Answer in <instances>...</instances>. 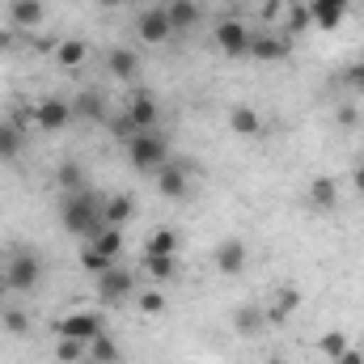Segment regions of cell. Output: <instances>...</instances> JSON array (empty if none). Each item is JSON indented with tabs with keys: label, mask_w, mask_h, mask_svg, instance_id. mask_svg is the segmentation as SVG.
Here are the masks:
<instances>
[{
	"label": "cell",
	"mask_w": 364,
	"mask_h": 364,
	"mask_svg": "<svg viewBox=\"0 0 364 364\" xmlns=\"http://www.w3.org/2000/svg\"><path fill=\"white\" fill-rule=\"evenodd\" d=\"M305 9H309V21L318 30H339L343 17L352 13V0H309Z\"/></svg>",
	"instance_id": "obj_10"
},
{
	"label": "cell",
	"mask_w": 364,
	"mask_h": 364,
	"mask_svg": "<svg viewBox=\"0 0 364 364\" xmlns=\"http://www.w3.org/2000/svg\"><path fill=\"white\" fill-rule=\"evenodd\" d=\"M102 216H106V225H114V229H123L132 216H136V199L132 195H110V199H102Z\"/></svg>",
	"instance_id": "obj_19"
},
{
	"label": "cell",
	"mask_w": 364,
	"mask_h": 364,
	"mask_svg": "<svg viewBox=\"0 0 364 364\" xmlns=\"http://www.w3.org/2000/svg\"><path fill=\"white\" fill-rule=\"evenodd\" d=\"M166 17H170L174 34H186V30H195V26H199L203 9H199V0H170V4H166Z\"/></svg>",
	"instance_id": "obj_15"
},
{
	"label": "cell",
	"mask_w": 364,
	"mask_h": 364,
	"mask_svg": "<svg viewBox=\"0 0 364 364\" xmlns=\"http://www.w3.org/2000/svg\"><path fill=\"white\" fill-rule=\"evenodd\" d=\"M110 132H114V136H119V140H123V144H127V140H132V136H136V123H132V119H127V110H123V114H114V119H110Z\"/></svg>",
	"instance_id": "obj_35"
},
{
	"label": "cell",
	"mask_w": 364,
	"mask_h": 364,
	"mask_svg": "<svg viewBox=\"0 0 364 364\" xmlns=\"http://www.w3.org/2000/svg\"><path fill=\"white\" fill-rule=\"evenodd\" d=\"M132 288H136V279H132V272H123V267H110V272L97 275V296L106 305H123L132 296Z\"/></svg>",
	"instance_id": "obj_8"
},
{
	"label": "cell",
	"mask_w": 364,
	"mask_h": 364,
	"mask_svg": "<svg viewBox=\"0 0 364 364\" xmlns=\"http://www.w3.org/2000/svg\"><path fill=\"white\" fill-rule=\"evenodd\" d=\"M136 34H140V43L161 47V43L174 34V26H170V17H166V4H161V9H144V13L136 17Z\"/></svg>",
	"instance_id": "obj_6"
},
{
	"label": "cell",
	"mask_w": 364,
	"mask_h": 364,
	"mask_svg": "<svg viewBox=\"0 0 364 364\" xmlns=\"http://www.w3.org/2000/svg\"><path fill=\"white\" fill-rule=\"evenodd\" d=\"M90 246H93V250H97V255H106V259L114 263V259L123 255V229H114V225H106V229H102V233L93 237Z\"/></svg>",
	"instance_id": "obj_26"
},
{
	"label": "cell",
	"mask_w": 364,
	"mask_h": 364,
	"mask_svg": "<svg viewBox=\"0 0 364 364\" xmlns=\"http://www.w3.org/2000/svg\"><path fill=\"white\" fill-rule=\"evenodd\" d=\"M43 279V259L34 250H13L9 259V292H34Z\"/></svg>",
	"instance_id": "obj_4"
},
{
	"label": "cell",
	"mask_w": 364,
	"mask_h": 364,
	"mask_svg": "<svg viewBox=\"0 0 364 364\" xmlns=\"http://www.w3.org/2000/svg\"><path fill=\"white\" fill-rule=\"evenodd\" d=\"M348 348H352V343H348V335H339V331H331V335L318 339V352H326V356H335V360H339Z\"/></svg>",
	"instance_id": "obj_32"
},
{
	"label": "cell",
	"mask_w": 364,
	"mask_h": 364,
	"mask_svg": "<svg viewBox=\"0 0 364 364\" xmlns=\"http://www.w3.org/2000/svg\"><path fill=\"white\" fill-rule=\"evenodd\" d=\"M127 119L136 123V132H157V119H161V106L149 90H136L127 102Z\"/></svg>",
	"instance_id": "obj_9"
},
{
	"label": "cell",
	"mask_w": 364,
	"mask_h": 364,
	"mask_svg": "<svg viewBox=\"0 0 364 364\" xmlns=\"http://www.w3.org/2000/svg\"><path fill=\"white\" fill-rule=\"evenodd\" d=\"M144 272H149V279L166 284V279H174V275H178V259H157V255H144Z\"/></svg>",
	"instance_id": "obj_27"
},
{
	"label": "cell",
	"mask_w": 364,
	"mask_h": 364,
	"mask_svg": "<svg viewBox=\"0 0 364 364\" xmlns=\"http://www.w3.org/2000/svg\"><path fill=\"white\" fill-rule=\"evenodd\" d=\"M127 161L136 174H157L170 161V140L161 132H136L127 140Z\"/></svg>",
	"instance_id": "obj_2"
},
{
	"label": "cell",
	"mask_w": 364,
	"mask_h": 364,
	"mask_svg": "<svg viewBox=\"0 0 364 364\" xmlns=\"http://www.w3.org/2000/svg\"><path fill=\"white\" fill-rule=\"evenodd\" d=\"M73 119H77V114H73V102H64V97H43V102L34 106V123H38L43 132H64Z\"/></svg>",
	"instance_id": "obj_7"
},
{
	"label": "cell",
	"mask_w": 364,
	"mask_h": 364,
	"mask_svg": "<svg viewBox=\"0 0 364 364\" xmlns=\"http://www.w3.org/2000/svg\"><path fill=\"white\" fill-rule=\"evenodd\" d=\"M60 225H64V233H73L77 242H93V237L106 229L102 199L93 195L90 186H85V191L64 195V203H60Z\"/></svg>",
	"instance_id": "obj_1"
},
{
	"label": "cell",
	"mask_w": 364,
	"mask_h": 364,
	"mask_svg": "<svg viewBox=\"0 0 364 364\" xmlns=\"http://www.w3.org/2000/svg\"><path fill=\"white\" fill-rule=\"evenodd\" d=\"M343 85L364 90V60H356V64H348V68H343Z\"/></svg>",
	"instance_id": "obj_36"
},
{
	"label": "cell",
	"mask_w": 364,
	"mask_h": 364,
	"mask_svg": "<svg viewBox=\"0 0 364 364\" xmlns=\"http://www.w3.org/2000/svg\"><path fill=\"white\" fill-rule=\"evenodd\" d=\"M309 208L314 212H335L339 208V182L331 178V174H318V178L309 182Z\"/></svg>",
	"instance_id": "obj_13"
},
{
	"label": "cell",
	"mask_w": 364,
	"mask_h": 364,
	"mask_svg": "<svg viewBox=\"0 0 364 364\" xmlns=\"http://www.w3.org/2000/svg\"><path fill=\"white\" fill-rule=\"evenodd\" d=\"M55 182H60V191H64V195H73V191H85L90 174H85V166H81L77 157H68V161H60V170H55Z\"/></svg>",
	"instance_id": "obj_22"
},
{
	"label": "cell",
	"mask_w": 364,
	"mask_h": 364,
	"mask_svg": "<svg viewBox=\"0 0 364 364\" xmlns=\"http://www.w3.org/2000/svg\"><path fill=\"white\" fill-rule=\"evenodd\" d=\"M21 149H26V127H21L13 114L0 119V161H17Z\"/></svg>",
	"instance_id": "obj_14"
},
{
	"label": "cell",
	"mask_w": 364,
	"mask_h": 364,
	"mask_svg": "<svg viewBox=\"0 0 364 364\" xmlns=\"http://www.w3.org/2000/svg\"><path fill=\"white\" fill-rule=\"evenodd\" d=\"M0 326H4L9 335H26V331H30V318H26L21 309H0Z\"/></svg>",
	"instance_id": "obj_31"
},
{
	"label": "cell",
	"mask_w": 364,
	"mask_h": 364,
	"mask_svg": "<svg viewBox=\"0 0 364 364\" xmlns=\"http://www.w3.org/2000/svg\"><path fill=\"white\" fill-rule=\"evenodd\" d=\"M263 318H267L263 309H250V305H242V309L233 314V326H237V335H255V331L263 326Z\"/></svg>",
	"instance_id": "obj_30"
},
{
	"label": "cell",
	"mask_w": 364,
	"mask_h": 364,
	"mask_svg": "<svg viewBox=\"0 0 364 364\" xmlns=\"http://www.w3.org/2000/svg\"><path fill=\"white\" fill-rule=\"evenodd\" d=\"M81 364H102V360H93V356H85V360H81Z\"/></svg>",
	"instance_id": "obj_44"
},
{
	"label": "cell",
	"mask_w": 364,
	"mask_h": 364,
	"mask_svg": "<svg viewBox=\"0 0 364 364\" xmlns=\"http://www.w3.org/2000/svg\"><path fill=\"white\" fill-rule=\"evenodd\" d=\"M0 296H4V292H0Z\"/></svg>",
	"instance_id": "obj_45"
},
{
	"label": "cell",
	"mask_w": 364,
	"mask_h": 364,
	"mask_svg": "<svg viewBox=\"0 0 364 364\" xmlns=\"http://www.w3.org/2000/svg\"><path fill=\"white\" fill-rule=\"evenodd\" d=\"M144 255H157V259H178V233L174 229H157L144 237Z\"/></svg>",
	"instance_id": "obj_24"
},
{
	"label": "cell",
	"mask_w": 364,
	"mask_h": 364,
	"mask_svg": "<svg viewBox=\"0 0 364 364\" xmlns=\"http://www.w3.org/2000/svg\"><path fill=\"white\" fill-rule=\"evenodd\" d=\"M90 356H93V360H102V364H119V356H123V352H119V343L102 331V335L90 343Z\"/></svg>",
	"instance_id": "obj_29"
},
{
	"label": "cell",
	"mask_w": 364,
	"mask_h": 364,
	"mask_svg": "<svg viewBox=\"0 0 364 364\" xmlns=\"http://www.w3.org/2000/svg\"><path fill=\"white\" fill-rule=\"evenodd\" d=\"M73 114L85 119V123H106V97L97 90H81L73 97Z\"/></svg>",
	"instance_id": "obj_18"
},
{
	"label": "cell",
	"mask_w": 364,
	"mask_h": 364,
	"mask_svg": "<svg viewBox=\"0 0 364 364\" xmlns=\"http://www.w3.org/2000/svg\"><path fill=\"white\" fill-rule=\"evenodd\" d=\"M97 4H102V9H119L123 0H97Z\"/></svg>",
	"instance_id": "obj_43"
},
{
	"label": "cell",
	"mask_w": 364,
	"mask_h": 364,
	"mask_svg": "<svg viewBox=\"0 0 364 364\" xmlns=\"http://www.w3.org/2000/svg\"><path fill=\"white\" fill-rule=\"evenodd\" d=\"M81 267H85V272L93 275V279H97V275L102 272H110V267H114V263H110V259H106V255H97V250H81Z\"/></svg>",
	"instance_id": "obj_33"
},
{
	"label": "cell",
	"mask_w": 364,
	"mask_h": 364,
	"mask_svg": "<svg viewBox=\"0 0 364 364\" xmlns=\"http://www.w3.org/2000/svg\"><path fill=\"white\" fill-rule=\"evenodd\" d=\"M288 34H255L250 38V60H263V64H279L288 60Z\"/></svg>",
	"instance_id": "obj_12"
},
{
	"label": "cell",
	"mask_w": 364,
	"mask_h": 364,
	"mask_svg": "<svg viewBox=\"0 0 364 364\" xmlns=\"http://www.w3.org/2000/svg\"><path fill=\"white\" fill-rule=\"evenodd\" d=\"M102 331H106V326H102V314H93V309H73V314H64V318L55 322V335H64V339H85V343H93Z\"/></svg>",
	"instance_id": "obj_5"
},
{
	"label": "cell",
	"mask_w": 364,
	"mask_h": 364,
	"mask_svg": "<svg viewBox=\"0 0 364 364\" xmlns=\"http://www.w3.org/2000/svg\"><path fill=\"white\" fill-rule=\"evenodd\" d=\"M305 26H314V21H309V9H305V4H296V9L288 13V30L296 34V30H305Z\"/></svg>",
	"instance_id": "obj_37"
},
{
	"label": "cell",
	"mask_w": 364,
	"mask_h": 364,
	"mask_svg": "<svg viewBox=\"0 0 364 364\" xmlns=\"http://www.w3.org/2000/svg\"><path fill=\"white\" fill-rule=\"evenodd\" d=\"M296 305H301V292H296L292 284H284V288L275 292V305L267 309V322H275V326H279V322H288V318L296 314Z\"/></svg>",
	"instance_id": "obj_23"
},
{
	"label": "cell",
	"mask_w": 364,
	"mask_h": 364,
	"mask_svg": "<svg viewBox=\"0 0 364 364\" xmlns=\"http://www.w3.org/2000/svg\"><path fill=\"white\" fill-rule=\"evenodd\" d=\"M339 123H343V127H348V123H356V110H352V106H343V110H339Z\"/></svg>",
	"instance_id": "obj_42"
},
{
	"label": "cell",
	"mask_w": 364,
	"mask_h": 364,
	"mask_svg": "<svg viewBox=\"0 0 364 364\" xmlns=\"http://www.w3.org/2000/svg\"><path fill=\"white\" fill-rule=\"evenodd\" d=\"M229 127H233L237 136H259V132H263V119H259L255 106H233V110H229Z\"/></svg>",
	"instance_id": "obj_25"
},
{
	"label": "cell",
	"mask_w": 364,
	"mask_h": 364,
	"mask_svg": "<svg viewBox=\"0 0 364 364\" xmlns=\"http://www.w3.org/2000/svg\"><path fill=\"white\" fill-rule=\"evenodd\" d=\"M140 309H144V314H166V296H161L157 288H144V292H140Z\"/></svg>",
	"instance_id": "obj_34"
},
{
	"label": "cell",
	"mask_w": 364,
	"mask_h": 364,
	"mask_svg": "<svg viewBox=\"0 0 364 364\" xmlns=\"http://www.w3.org/2000/svg\"><path fill=\"white\" fill-rule=\"evenodd\" d=\"M212 263H216V272H220V275H242V272H246V263H250V250H246V242L229 237V242H220V246H216Z\"/></svg>",
	"instance_id": "obj_11"
},
{
	"label": "cell",
	"mask_w": 364,
	"mask_h": 364,
	"mask_svg": "<svg viewBox=\"0 0 364 364\" xmlns=\"http://www.w3.org/2000/svg\"><path fill=\"white\" fill-rule=\"evenodd\" d=\"M55 356H60L64 364H81L85 356H90V343H85V339H64V335H60V343H55Z\"/></svg>",
	"instance_id": "obj_28"
},
{
	"label": "cell",
	"mask_w": 364,
	"mask_h": 364,
	"mask_svg": "<svg viewBox=\"0 0 364 364\" xmlns=\"http://www.w3.org/2000/svg\"><path fill=\"white\" fill-rule=\"evenodd\" d=\"M0 292H9V259H0Z\"/></svg>",
	"instance_id": "obj_41"
},
{
	"label": "cell",
	"mask_w": 364,
	"mask_h": 364,
	"mask_svg": "<svg viewBox=\"0 0 364 364\" xmlns=\"http://www.w3.org/2000/svg\"><path fill=\"white\" fill-rule=\"evenodd\" d=\"M250 26L246 21H237V17H225V21H216V30H212V43H216V51L220 55H229V60H242V55H250Z\"/></svg>",
	"instance_id": "obj_3"
},
{
	"label": "cell",
	"mask_w": 364,
	"mask_h": 364,
	"mask_svg": "<svg viewBox=\"0 0 364 364\" xmlns=\"http://www.w3.org/2000/svg\"><path fill=\"white\" fill-rule=\"evenodd\" d=\"M106 68H110V77H114V81H132V77L140 73V60H136V51H132V47H114V51L106 55Z\"/></svg>",
	"instance_id": "obj_21"
},
{
	"label": "cell",
	"mask_w": 364,
	"mask_h": 364,
	"mask_svg": "<svg viewBox=\"0 0 364 364\" xmlns=\"http://www.w3.org/2000/svg\"><path fill=\"white\" fill-rule=\"evenodd\" d=\"M352 191H356V195H364V166H356V170H352Z\"/></svg>",
	"instance_id": "obj_40"
},
{
	"label": "cell",
	"mask_w": 364,
	"mask_h": 364,
	"mask_svg": "<svg viewBox=\"0 0 364 364\" xmlns=\"http://www.w3.org/2000/svg\"><path fill=\"white\" fill-rule=\"evenodd\" d=\"M90 60V43L85 38H60L55 43V64L60 68H81Z\"/></svg>",
	"instance_id": "obj_20"
},
{
	"label": "cell",
	"mask_w": 364,
	"mask_h": 364,
	"mask_svg": "<svg viewBox=\"0 0 364 364\" xmlns=\"http://www.w3.org/2000/svg\"><path fill=\"white\" fill-rule=\"evenodd\" d=\"M157 191L166 195V199H186V191H191V174L182 170V166H161L157 170Z\"/></svg>",
	"instance_id": "obj_16"
},
{
	"label": "cell",
	"mask_w": 364,
	"mask_h": 364,
	"mask_svg": "<svg viewBox=\"0 0 364 364\" xmlns=\"http://www.w3.org/2000/svg\"><path fill=\"white\" fill-rule=\"evenodd\" d=\"M43 0H9V26L13 30H34L43 21Z\"/></svg>",
	"instance_id": "obj_17"
},
{
	"label": "cell",
	"mask_w": 364,
	"mask_h": 364,
	"mask_svg": "<svg viewBox=\"0 0 364 364\" xmlns=\"http://www.w3.org/2000/svg\"><path fill=\"white\" fill-rule=\"evenodd\" d=\"M13 43H17V30L4 26V30H0V51H13Z\"/></svg>",
	"instance_id": "obj_38"
},
{
	"label": "cell",
	"mask_w": 364,
	"mask_h": 364,
	"mask_svg": "<svg viewBox=\"0 0 364 364\" xmlns=\"http://www.w3.org/2000/svg\"><path fill=\"white\" fill-rule=\"evenodd\" d=\"M339 364H364V352H356V348H348V352L339 356Z\"/></svg>",
	"instance_id": "obj_39"
}]
</instances>
